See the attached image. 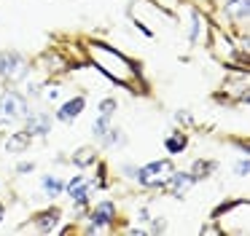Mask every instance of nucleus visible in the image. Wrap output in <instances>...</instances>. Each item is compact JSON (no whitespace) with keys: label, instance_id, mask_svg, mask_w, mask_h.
<instances>
[{"label":"nucleus","instance_id":"obj_1","mask_svg":"<svg viewBox=\"0 0 250 236\" xmlns=\"http://www.w3.org/2000/svg\"><path fill=\"white\" fill-rule=\"evenodd\" d=\"M169 175H172V164H169V161H153V164L137 169V177H140V182H146V185H164V180H167Z\"/></svg>","mask_w":250,"mask_h":236},{"label":"nucleus","instance_id":"obj_2","mask_svg":"<svg viewBox=\"0 0 250 236\" xmlns=\"http://www.w3.org/2000/svg\"><path fill=\"white\" fill-rule=\"evenodd\" d=\"M0 73L6 75V78H11V80H19L24 73H27V64H24V59L19 57V54L6 51V54H0Z\"/></svg>","mask_w":250,"mask_h":236},{"label":"nucleus","instance_id":"obj_3","mask_svg":"<svg viewBox=\"0 0 250 236\" xmlns=\"http://www.w3.org/2000/svg\"><path fill=\"white\" fill-rule=\"evenodd\" d=\"M0 107H3V113L6 116H24L27 113V102H24L22 94H17V91H6L3 94V99H0Z\"/></svg>","mask_w":250,"mask_h":236},{"label":"nucleus","instance_id":"obj_4","mask_svg":"<svg viewBox=\"0 0 250 236\" xmlns=\"http://www.w3.org/2000/svg\"><path fill=\"white\" fill-rule=\"evenodd\" d=\"M167 180H169L167 188L175 193V196H183V193L194 185V175H188V172H175V175L167 177Z\"/></svg>","mask_w":250,"mask_h":236},{"label":"nucleus","instance_id":"obj_5","mask_svg":"<svg viewBox=\"0 0 250 236\" xmlns=\"http://www.w3.org/2000/svg\"><path fill=\"white\" fill-rule=\"evenodd\" d=\"M113 215H116V207L110 201H103V204H97V209H94L92 212V228L89 231H97L100 225H105V223H110V220H113Z\"/></svg>","mask_w":250,"mask_h":236},{"label":"nucleus","instance_id":"obj_6","mask_svg":"<svg viewBox=\"0 0 250 236\" xmlns=\"http://www.w3.org/2000/svg\"><path fill=\"white\" fill-rule=\"evenodd\" d=\"M83 105H86V102H83V97H76V99H70V102H65V105H62V110L57 113V118H60V121H73V118L83 110Z\"/></svg>","mask_w":250,"mask_h":236},{"label":"nucleus","instance_id":"obj_7","mask_svg":"<svg viewBox=\"0 0 250 236\" xmlns=\"http://www.w3.org/2000/svg\"><path fill=\"white\" fill-rule=\"evenodd\" d=\"M51 129V118L49 116H33L27 123V134L33 137V134H49Z\"/></svg>","mask_w":250,"mask_h":236},{"label":"nucleus","instance_id":"obj_8","mask_svg":"<svg viewBox=\"0 0 250 236\" xmlns=\"http://www.w3.org/2000/svg\"><path fill=\"white\" fill-rule=\"evenodd\" d=\"M27 145H30V134L27 132H19V134H14V137L6 142V148L11 150V153H19V150H24Z\"/></svg>","mask_w":250,"mask_h":236},{"label":"nucleus","instance_id":"obj_9","mask_svg":"<svg viewBox=\"0 0 250 236\" xmlns=\"http://www.w3.org/2000/svg\"><path fill=\"white\" fill-rule=\"evenodd\" d=\"M57 220H60V209H49V212H43V215L38 217V225H41L43 231H51V228L57 225Z\"/></svg>","mask_w":250,"mask_h":236},{"label":"nucleus","instance_id":"obj_10","mask_svg":"<svg viewBox=\"0 0 250 236\" xmlns=\"http://www.w3.org/2000/svg\"><path fill=\"white\" fill-rule=\"evenodd\" d=\"M167 150L169 153H183V148H186V137H183V132H175L172 137H167Z\"/></svg>","mask_w":250,"mask_h":236},{"label":"nucleus","instance_id":"obj_11","mask_svg":"<svg viewBox=\"0 0 250 236\" xmlns=\"http://www.w3.org/2000/svg\"><path fill=\"white\" fill-rule=\"evenodd\" d=\"M94 158H97V153H94L92 148H81V150H78L76 156H73V161H76L78 166H89V164H92Z\"/></svg>","mask_w":250,"mask_h":236},{"label":"nucleus","instance_id":"obj_12","mask_svg":"<svg viewBox=\"0 0 250 236\" xmlns=\"http://www.w3.org/2000/svg\"><path fill=\"white\" fill-rule=\"evenodd\" d=\"M226 8L234 16H245L248 14V0H226Z\"/></svg>","mask_w":250,"mask_h":236},{"label":"nucleus","instance_id":"obj_13","mask_svg":"<svg viewBox=\"0 0 250 236\" xmlns=\"http://www.w3.org/2000/svg\"><path fill=\"white\" fill-rule=\"evenodd\" d=\"M43 185H46V193H49V196H60L62 182L57 180V177H46V180H43Z\"/></svg>","mask_w":250,"mask_h":236},{"label":"nucleus","instance_id":"obj_14","mask_svg":"<svg viewBox=\"0 0 250 236\" xmlns=\"http://www.w3.org/2000/svg\"><path fill=\"white\" fill-rule=\"evenodd\" d=\"M108 121H110L108 116H100L97 121H94V134H97V137H105V134H108Z\"/></svg>","mask_w":250,"mask_h":236},{"label":"nucleus","instance_id":"obj_15","mask_svg":"<svg viewBox=\"0 0 250 236\" xmlns=\"http://www.w3.org/2000/svg\"><path fill=\"white\" fill-rule=\"evenodd\" d=\"M113 110H116V102L113 99H103V105H100V116H113Z\"/></svg>","mask_w":250,"mask_h":236},{"label":"nucleus","instance_id":"obj_16","mask_svg":"<svg viewBox=\"0 0 250 236\" xmlns=\"http://www.w3.org/2000/svg\"><path fill=\"white\" fill-rule=\"evenodd\" d=\"M237 175H239V177H248V175H250V161H248V158L237 164Z\"/></svg>","mask_w":250,"mask_h":236},{"label":"nucleus","instance_id":"obj_17","mask_svg":"<svg viewBox=\"0 0 250 236\" xmlns=\"http://www.w3.org/2000/svg\"><path fill=\"white\" fill-rule=\"evenodd\" d=\"M81 185H83V177H81V175H76L70 182H67V193H73L76 188H81Z\"/></svg>","mask_w":250,"mask_h":236},{"label":"nucleus","instance_id":"obj_18","mask_svg":"<svg viewBox=\"0 0 250 236\" xmlns=\"http://www.w3.org/2000/svg\"><path fill=\"white\" fill-rule=\"evenodd\" d=\"M19 172H33V164H19Z\"/></svg>","mask_w":250,"mask_h":236},{"label":"nucleus","instance_id":"obj_19","mask_svg":"<svg viewBox=\"0 0 250 236\" xmlns=\"http://www.w3.org/2000/svg\"><path fill=\"white\" fill-rule=\"evenodd\" d=\"M0 220H3V207H0Z\"/></svg>","mask_w":250,"mask_h":236}]
</instances>
